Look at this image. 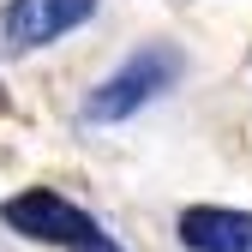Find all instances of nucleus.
I'll use <instances>...</instances> for the list:
<instances>
[{"label":"nucleus","instance_id":"obj_3","mask_svg":"<svg viewBox=\"0 0 252 252\" xmlns=\"http://www.w3.org/2000/svg\"><path fill=\"white\" fill-rule=\"evenodd\" d=\"M6 222L18 228V234H30V240H48V246H72V240H84L90 228V216L72 204V198H60V192H48V186H30V192H18V198H6Z\"/></svg>","mask_w":252,"mask_h":252},{"label":"nucleus","instance_id":"obj_4","mask_svg":"<svg viewBox=\"0 0 252 252\" xmlns=\"http://www.w3.org/2000/svg\"><path fill=\"white\" fill-rule=\"evenodd\" d=\"M180 240L192 252H252V216L222 204H192L180 210Z\"/></svg>","mask_w":252,"mask_h":252},{"label":"nucleus","instance_id":"obj_1","mask_svg":"<svg viewBox=\"0 0 252 252\" xmlns=\"http://www.w3.org/2000/svg\"><path fill=\"white\" fill-rule=\"evenodd\" d=\"M174 78H180V54L174 48H144V54L126 60L114 78H102L96 90H90L84 120H126V114H138L144 102H156Z\"/></svg>","mask_w":252,"mask_h":252},{"label":"nucleus","instance_id":"obj_2","mask_svg":"<svg viewBox=\"0 0 252 252\" xmlns=\"http://www.w3.org/2000/svg\"><path fill=\"white\" fill-rule=\"evenodd\" d=\"M90 12H96V0H12V6H0V54L48 48Z\"/></svg>","mask_w":252,"mask_h":252},{"label":"nucleus","instance_id":"obj_5","mask_svg":"<svg viewBox=\"0 0 252 252\" xmlns=\"http://www.w3.org/2000/svg\"><path fill=\"white\" fill-rule=\"evenodd\" d=\"M72 252H120V246H114V240H108L102 228H90L84 240H72Z\"/></svg>","mask_w":252,"mask_h":252}]
</instances>
